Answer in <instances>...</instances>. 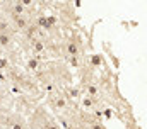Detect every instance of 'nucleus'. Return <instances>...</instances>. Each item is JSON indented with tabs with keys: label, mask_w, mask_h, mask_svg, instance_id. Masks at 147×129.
<instances>
[{
	"label": "nucleus",
	"mask_w": 147,
	"mask_h": 129,
	"mask_svg": "<svg viewBox=\"0 0 147 129\" xmlns=\"http://www.w3.org/2000/svg\"><path fill=\"white\" fill-rule=\"evenodd\" d=\"M0 43H2V44H7V43H9V37H7V36H0Z\"/></svg>",
	"instance_id": "1"
}]
</instances>
